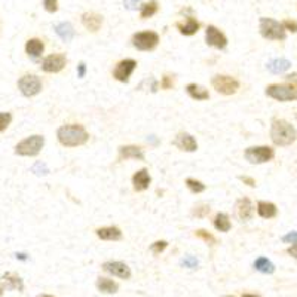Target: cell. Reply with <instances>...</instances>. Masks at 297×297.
Wrapping results in <instances>:
<instances>
[{"mask_svg": "<svg viewBox=\"0 0 297 297\" xmlns=\"http://www.w3.org/2000/svg\"><path fill=\"white\" fill-rule=\"evenodd\" d=\"M57 138L60 144H63L64 147H79V146L87 144V141L90 140V134L83 125L70 123V125H63L58 128Z\"/></svg>", "mask_w": 297, "mask_h": 297, "instance_id": "1", "label": "cell"}, {"mask_svg": "<svg viewBox=\"0 0 297 297\" xmlns=\"http://www.w3.org/2000/svg\"><path fill=\"white\" fill-rule=\"evenodd\" d=\"M271 140L279 147L291 146L297 140L296 128L284 119H274L271 125Z\"/></svg>", "mask_w": 297, "mask_h": 297, "instance_id": "2", "label": "cell"}, {"mask_svg": "<svg viewBox=\"0 0 297 297\" xmlns=\"http://www.w3.org/2000/svg\"><path fill=\"white\" fill-rule=\"evenodd\" d=\"M259 28H260L262 37L268 40H285L287 39V33H285L287 30L284 28L282 23L276 21L274 18L262 17L259 23Z\"/></svg>", "mask_w": 297, "mask_h": 297, "instance_id": "3", "label": "cell"}, {"mask_svg": "<svg viewBox=\"0 0 297 297\" xmlns=\"http://www.w3.org/2000/svg\"><path fill=\"white\" fill-rule=\"evenodd\" d=\"M44 144H45V137L34 134L20 141L15 146V153L18 156H37L40 150L44 149Z\"/></svg>", "mask_w": 297, "mask_h": 297, "instance_id": "4", "label": "cell"}, {"mask_svg": "<svg viewBox=\"0 0 297 297\" xmlns=\"http://www.w3.org/2000/svg\"><path fill=\"white\" fill-rule=\"evenodd\" d=\"M265 92L268 97L274 98L276 101H282V103L297 100V90L288 83H272L266 87Z\"/></svg>", "mask_w": 297, "mask_h": 297, "instance_id": "5", "label": "cell"}, {"mask_svg": "<svg viewBox=\"0 0 297 297\" xmlns=\"http://www.w3.org/2000/svg\"><path fill=\"white\" fill-rule=\"evenodd\" d=\"M244 156L252 165H260L274 159L275 152L269 146H251L245 150Z\"/></svg>", "mask_w": 297, "mask_h": 297, "instance_id": "6", "label": "cell"}, {"mask_svg": "<svg viewBox=\"0 0 297 297\" xmlns=\"http://www.w3.org/2000/svg\"><path fill=\"white\" fill-rule=\"evenodd\" d=\"M211 85L216 91L223 95H232L239 90V82L235 77L226 74H216L211 79Z\"/></svg>", "mask_w": 297, "mask_h": 297, "instance_id": "7", "label": "cell"}, {"mask_svg": "<svg viewBox=\"0 0 297 297\" xmlns=\"http://www.w3.org/2000/svg\"><path fill=\"white\" fill-rule=\"evenodd\" d=\"M131 42L138 51H152L159 44V34L155 31H140L133 36Z\"/></svg>", "mask_w": 297, "mask_h": 297, "instance_id": "8", "label": "cell"}, {"mask_svg": "<svg viewBox=\"0 0 297 297\" xmlns=\"http://www.w3.org/2000/svg\"><path fill=\"white\" fill-rule=\"evenodd\" d=\"M18 88L24 97H34L42 91V80L36 74H25L18 80Z\"/></svg>", "mask_w": 297, "mask_h": 297, "instance_id": "9", "label": "cell"}, {"mask_svg": "<svg viewBox=\"0 0 297 297\" xmlns=\"http://www.w3.org/2000/svg\"><path fill=\"white\" fill-rule=\"evenodd\" d=\"M137 67V61L136 60H122L120 63H117V66L113 70V77L117 82H122V83H126L133 74V71Z\"/></svg>", "mask_w": 297, "mask_h": 297, "instance_id": "10", "label": "cell"}, {"mask_svg": "<svg viewBox=\"0 0 297 297\" xmlns=\"http://www.w3.org/2000/svg\"><path fill=\"white\" fill-rule=\"evenodd\" d=\"M66 64H67V58L64 54H61V52L51 54L42 61V70L45 73H60L66 67Z\"/></svg>", "mask_w": 297, "mask_h": 297, "instance_id": "11", "label": "cell"}, {"mask_svg": "<svg viewBox=\"0 0 297 297\" xmlns=\"http://www.w3.org/2000/svg\"><path fill=\"white\" fill-rule=\"evenodd\" d=\"M103 271H106L107 274H112L113 276H117L120 279H130L131 278V269L126 263L119 262V260H110V262H104L103 263Z\"/></svg>", "mask_w": 297, "mask_h": 297, "instance_id": "12", "label": "cell"}, {"mask_svg": "<svg viewBox=\"0 0 297 297\" xmlns=\"http://www.w3.org/2000/svg\"><path fill=\"white\" fill-rule=\"evenodd\" d=\"M205 40L206 44L213 48H217V49H223L228 45V37L214 25H208L205 31Z\"/></svg>", "mask_w": 297, "mask_h": 297, "instance_id": "13", "label": "cell"}, {"mask_svg": "<svg viewBox=\"0 0 297 297\" xmlns=\"http://www.w3.org/2000/svg\"><path fill=\"white\" fill-rule=\"evenodd\" d=\"M173 144L179 149V150H183V152H196L198 150V141L196 138L193 137L192 134L189 133H179Z\"/></svg>", "mask_w": 297, "mask_h": 297, "instance_id": "14", "label": "cell"}, {"mask_svg": "<svg viewBox=\"0 0 297 297\" xmlns=\"http://www.w3.org/2000/svg\"><path fill=\"white\" fill-rule=\"evenodd\" d=\"M235 213L236 216L242 220V222H248L251 220L254 216V205H252L250 198H241L236 201L235 204Z\"/></svg>", "mask_w": 297, "mask_h": 297, "instance_id": "15", "label": "cell"}, {"mask_svg": "<svg viewBox=\"0 0 297 297\" xmlns=\"http://www.w3.org/2000/svg\"><path fill=\"white\" fill-rule=\"evenodd\" d=\"M119 158L120 159L144 160V152L140 146H134V144L120 146L119 147Z\"/></svg>", "mask_w": 297, "mask_h": 297, "instance_id": "16", "label": "cell"}, {"mask_svg": "<svg viewBox=\"0 0 297 297\" xmlns=\"http://www.w3.org/2000/svg\"><path fill=\"white\" fill-rule=\"evenodd\" d=\"M150 182H152V177H150V174L146 168L140 169L133 176V186H134L136 192H143V190L149 189Z\"/></svg>", "mask_w": 297, "mask_h": 297, "instance_id": "17", "label": "cell"}, {"mask_svg": "<svg viewBox=\"0 0 297 297\" xmlns=\"http://www.w3.org/2000/svg\"><path fill=\"white\" fill-rule=\"evenodd\" d=\"M82 24H83V27L87 30L95 33L103 25V17L100 14H97V12H85L82 15Z\"/></svg>", "mask_w": 297, "mask_h": 297, "instance_id": "18", "label": "cell"}, {"mask_svg": "<svg viewBox=\"0 0 297 297\" xmlns=\"http://www.w3.org/2000/svg\"><path fill=\"white\" fill-rule=\"evenodd\" d=\"M95 233L100 239H104V241H120L123 236L122 230L116 226H106V228L97 229Z\"/></svg>", "mask_w": 297, "mask_h": 297, "instance_id": "19", "label": "cell"}, {"mask_svg": "<svg viewBox=\"0 0 297 297\" xmlns=\"http://www.w3.org/2000/svg\"><path fill=\"white\" fill-rule=\"evenodd\" d=\"M95 285H97V290H98L100 293H104V294H114V293H117V290H119V285L114 282L113 279H110V278H103V276H100V278L97 279Z\"/></svg>", "mask_w": 297, "mask_h": 297, "instance_id": "20", "label": "cell"}, {"mask_svg": "<svg viewBox=\"0 0 297 297\" xmlns=\"http://www.w3.org/2000/svg\"><path fill=\"white\" fill-rule=\"evenodd\" d=\"M176 27L179 28V31H180L183 36H193V34H196V33L199 31L201 24L198 23L193 17H189V18L186 20V23H177L176 24Z\"/></svg>", "mask_w": 297, "mask_h": 297, "instance_id": "21", "label": "cell"}, {"mask_svg": "<svg viewBox=\"0 0 297 297\" xmlns=\"http://www.w3.org/2000/svg\"><path fill=\"white\" fill-rule=\"evenodd\" d=\"M290 67H291V61L287 60V58H275V60L269 61L266 64V69L269 70L271 73H274V74L285 73L287 70H290Z\"/></svg>", "mask_w": 297, "mask_h": 297, "instance_id": "22", "label": "cell"}, {"mask_svg": "<svg viewBox=\"0 0 297 297\" xmlns=\"http://www.w3.org/2000/svg\"><path fill=\"white\" fill-rule=\"evenodd\" d=\"M55 33L57 36L63 40V42H71L76 31L73 28V25L70 23H60L55 25Z\"/></svg>", "mask_w": 297, "mask_h": 297, "instance_id": "23", "label": "cell"}, {"mask_svg": "<svg viewBox=\"0 0 297 297\" xmlns=\"http://www.w3.org/2000/svg\"><path fill=\"white\" fill-rule=\"evenodd\" d=\"M186 92L193 98V100H198V101H205L209 98V92L205 90L204 87L198 85V83H189L186 87Z\"/></svg>", "mask_w": 297, "mask_h": 297, "instance_id": "24", "label": "cell"}, {"mask_svg": "<svg viewBox=\"0 0 297 297\" xmlns=\"http://www.w3.org/2000/svg\"><path fill=\"white\" fill-rule=\"evenodd\" d=\"M257 214L263 219H274L278 214V208L272 202L259 201L257 202Z\"/></svg>", "mask_w": 297, "mask_h": 297, "instance_id": "25", "label": "cell"}, {"mask_svg": "<svg viewBox=\"0 0 297 297\" xmlns=\"http://www.w3.org/2000/svg\"><path fill=\"white\" fill-rule=\"evenodd\" d=\"M44 49H45L44 42L40 39H36V37L27 40V44H25V52L33 58H39L44 54Z\"/></svg>", "mask_w": 297, "mask_h": 297, "instance_id": "26", "label": "cell"}, {"mask_svg": "<svg viewBox=\"0 0 297 297\" xmlns=\"http://www.w3.org/2000/svg\"><path fill=\"white\" fill-rule=\"evenodd\" d=\"M3 282H5L6 290H18V291L24 290L23 279L18 275L5 274L3 275Z\"/></svg>", "mask_w": 297, "mask_h": 297, "instance_id": "27", "label": "cell"}, {"mask_svg": "<svg viewBox=\"0 0 297 297\" xmlns=\"http://www.w3.org/2000/svg\"><path fill=\"white\" fill-rule=\"evenodd\" d=\"M213 225L219 232H229L230 228H232L230 219H229V216L226 213H217L214 220H213Z\"/></svg>", "mask_w": 297, "mask_h": 297, "instance_id": "28", "label": "cell"}, {"mask_svg": "<svg viewBox=\"0 0 297 297\" xmlns=\"http://www.w3.org/2000/svg\"><path fill=\"white\" fill-rule=\"evenodd\" d=\"M254 268H256V271L262 272V274H274L275 272V265L266 257H259L254 262Z\"/></svg>", "mask_w": 297, "mask_h": 297, "instance_id": "29", "label": "cell"}, {"mask_svg": "<svg viewBox=\"0 0 297 297\" xmlns=\"http://www.w3.org/2000/svg\"><path fill=\"white\" fill-rule=\"evenodd\" d=\"M159 9V3L158 0H150L147 3H143L141 5V9H140V17L141 18H150L153 17Z\"/></svg>", "mask_w": 297, "mask_h": 297, "instance_id": "30", "label": "cell"}, {"mask_svg": "<svg viewBox=\"0 0 297 297\" xmlns=\"http://www.w3.org/2000/svg\"><path fill=\"white\" fill-rule=\"evenodd\" d=\"M186 186L193 193H202V192H205L206 189L205 184L202 183V182H199V180H196V179H187L186 180Z\"/></svg>", "mask_w": 297, "mask_h": 297, "instance_id": "31", "label": "cell"}, {"mask_svg": "<svg viewBox=\"0 0 297 297\" xmlns=\"http://www.w3.org/2000/svg\"><path fill=\"white\" fill-rule=\"evenodd\" d=\"M195 236L201 238L202 241H205L206 244H211V245L217 242V239L214 238V235H213V233H209V232L205 230V229H198V230L195 232Z\"/></svg>", "mask_w": 297, "mask_h": 297, "instance_id": "32", "label": "cell"}, {"mask_svg": "<svg viewBox=\"0 0 297 297\" xmlns=\"http://www.w3.org/2000/svg\"><path fill=\"white\" fill-rule=\"evenodd\" d=\"M182 266L184 268H189V269H196L198 266H199V262H198V259L196 257H193V256H186L184 259H182Z\"/></svg>", "mask_w": 297, "mask_h": 297, "instance_id": "33", "label": "cell"}, {"mask_svg": "<svg viewBox=\"0 0 297 297\" xmlns=\"http://www.w3.org/2000/svg\"><path fill=\"white\" fill-rule=\"evenodd\" d=\"M209 211H211L209 205L195 206V208H193V211H192V216H193V217H199V219H202V217H206V216L209 214Z\"/></svg>", "mask_w": 297, "mask_h": 297, "instance_id": "34", "label": "cell"}, {"mask_svg": "<svg viewBox=\"0 0 297 297\" xmlns=\"http://www.w3.org/2000/svg\"><path fill=\"white\" fill-rule=\"evenodd\" d=\"M12 122V114L8 113V112H2L0 113V133L5 131Z\"/></svg>", "mask_w": 297, "mask_h": 297, "instance_id": "35", "label": "cell"}, {"mask_svg": "<svg viewBox=\"0 0 297 297\" xmlns=\"http://www.w3.org/2000/svg\"><path fill=\"white\" fill-rule=\"evenodd\" d=\"M166 247H168L166 241H156V242H153L150 245V251L153 252V254H160V252H163L166 250Z\"/></svg>", "mask_w": 297, "mask_h": 297, "instance_id": "36", "label": "cell"}, {"mask_svg": "<svg viewBox=\"0 0 297 297\" xmlns=\"http://www.w3.org/2000/svg\"><path fill=\"white\" fill-rule=\"evenodd\" d=\"M44 6L48 12L54 14L58 11V0H44Z\"/></svg>", "mask_w": 297, "mask_h": 297, "instance_id": "37", "label": "cell"}, {"mask_svg": "<svg viewBox=\"0 0 297 297\" xmlns=\"http://www.w3.org/2000/svg\"><path fill=\"white\" fill-rule=\"evenodd\" d=\"M282 241L285 244H297V230H293V232H288L287 235L282 236Z\"/></svg>", "mask_w": 297, "mask_h": 297, "instance_id": "38", "label": "cell"}, {"mask_svg": "<svg viewBox=\"0 0 297 297\" xmlns=\"http://www.w3.org/2000/svg\"><path fill=\"white\" fill-rule=\"evenodd\" d=\"M33 171L36 173V174H39V176H45L49 173V169H48V166H46L45 163H42V162H36V165L33 166Z\"/></svg>", "mask_w": 297, "mask_h": 297, "instance_id": "39", "label": "cell"}, {"mask_svg": "<svg viewBox=\"0 0 297 297\" xmlns=\"http://www.w3.org/2000/svg\"><path fill=\"white\" fill-rule=\"evenodd\" d=\"M282 25H284L285 30L291 31V33H297V21H294V20H285Z\"/></svg>", "mask_w": 297, "mask_h": 297, "instance_id": "40", "label": "cell"}, {"mask_svg": "<svg viewBox=\"0 0 297 297\" xmlns=\"http://www.w3.org/2000/svg\"><path fill=\"white\" fill-rule=\"evenodd\" d=\"M160 88L162 90H169L173 88V77L171 76H163L162 82H160Z\"/></svg>", "mask_w": 297, "mask_h": 297, "instance_id": "41", "label": "cell"}, {"mask_svg": "<svg viewBox=\"0 0 297 297\" xmlns=\"http://www.w3.org/2000/svg\"><path fill=\"white\" fill-rule=\"evenodd\" d=\"M285 82H287L288 85L294 87L297 90V71L291 73V74H287V76H285Z\"/></svg>", "mask_w": 297, "mask_h": 297, "instance_id": "42", "label": "cell"}, {"mask_svg": "<svg viewBox=\"0 0 297 297\" xmlns=\"http://www.w3.org/2000/svg\"><path fill=\"white\" fill-rule=\"evenodd\" d=\"M239 180H241V182H244V184H247V186H250V187H256V180H254L252 177H248V176H241V177H239Z\"/></svg>", "mask_w": 297, "mask_h": 297, "instance_id": "43", "label": "cell"}, {"mask_svg": "<svg viewBox=\"0 0 297 297\" xmlns=\"http://www.w3.org/2000/svg\"><path fill=\"white\" fill-rule=\"evenodd\" d=\"M138 2H140V0H123V5H125L126 9H136Z\"/></svg>", "mask_w": 297, "mask_h": 297, "instance_id": "44", "label": "cell"}, {"mask_svg": "<svg viewBox=\"0 0 297 297\" xmlns=\"http://www.w3.org/2000/svg\"><path fill=\"white\" fill-rule=\"evenodd\" d=\"M85 73H87V66H85V63H80L77 66V76L82 79V77H85Z\"/></svg>", "mask_w": 297, "mask_h": 297, "instance_id": "45", "label": "cell"}, {"mask_svg": "<svg viewBox=\"0 0 297 297\" xmlns=\"http://www.w3.org/2000/svg\"><path fill=\"white\" fill-rule=\"evenodd\" d=\"M287 252L291 256V257H294V259H297V244H294V245H291L290 248H287Z\"/></svg>", "mask_w": 297, "mask_h": 297, "instance_id": "46", "label": "cell"}, {"mask_svg": "<svg viewBox=\"0 0 297 297\" xmlns=\"http://www.w3.org/2000/svg\"><path fill=\"white\" fill-rule=\"evenodd\" d=\"M17 257H20V259H23V260H25V254H17Z\"/></svg>", "mask_w": 297, "mask_h": 297, "instance_id": "47", "label": "cell"}, {"mask_svg": "<svg viewBox=\"0 0 297 297\" xmlns=\"http://www.w3.org/2000/svg\"><path fill=\"white\" fill-rule=\"evenodd\" d=\"M242 297H259V296H254V294H244Z\"/></svg>", "mask_w": 297, "mask_h": 297, "instance_id": "48", "label": "cell"}, {"mask_svg": "<svg viewBox=\"0 0 297 297\" xmlns=\"http://www.w3.org/2000/svg\"><path fill=\"white\" fill-rule=\"evenodd\" d=\"M37 297H54V296H49V294H40V296Z\"/></svg>", "mask_w": 297, "mask_h": 297, "instance_id": "49", "label": "cell"}, {"mask_svg": "<svg viewBox=\"0 0 297 297\" xmlns=\"http://www.w3.org/2000/svg\"><path fill=\"white\" fill-rule=\"evenodd\" d=\"M2 294H3V288L0 287V296H2Z\"/></svg>", "mask_w": 297, "mask_h": 297, "instance_id": "50", "label": "cell"}, {"mask_svg": "<svg viewBox=\"0 0 297 297\" xmlns=\"http://www.w3.org/2000/svg\"><path fill=\"white\" fill-rule=\"evenodd\" d=\"M226 297H233V296H226Z\"/></svg>", "mask_w": 297, "mask_h": 297, "instance_id": "51", "label": "cell"}, {"mask_svg": "<svg viewBox=\"0 0 297 297\" xmlns=\"http://www.w3.org/2000/svg\"><path fill=\"white\" fill-rule=\"evenodd\" d=\"M296 119H297V113H296Z\"/></svg>", "mask_w": 297, "mask_h": 297, "instance_id": "52", "label": "cell"}]
</instances>
